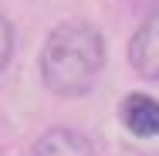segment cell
<instances>
[{
    "label": "cell",
    "mask_w": 159,
    "mask_h": 156,
    "mask_svg": "<svg viewBox=\"0 0 159 156\" xmlns=\"http://www.w3.org/2000/svg\"><path fill=\"white\" fill-rule=\"evenodd\" d=\"M105 68V37L88 21H61L44 37L37 71L58 98H81L95 88Z\"/></svg>",
    "instance_id": "6da1fadb"
},
{
    "label": "cell",
    "mask_w": 159,
    "mask_h": 156,
    "mask_svg": "<svg viewBox=\"0 0 159 156\" xmlns=\"http://www.w3.org/2000/svg\"><path fill=\"white\" fill-rule=\"evenodd\" d=\"M129 64L139 78L159 82V3L129 37Z\"/></svg>",
    "instance_id": "7a4b0ae2"
},
{
    "label": "cell",
    "mask_w": 159,
    "mask_h": 156,
    "mask_svg": "<svg viewBox=\"0 0 159 156\" xmlns=\"http://www.w3.org/2000/svg\"><path fill=\"white\" fill-rule=\"evenodd\" d=\"M119 119L135 139H156L159 136V98L146 92H129L119 105Z\"/></svg>",
    "instance_id": "3957f363"
},
{
    "label": "cell",
    "mask_w": 159,
    "mask_h": 156,
    "mask_svg": "<svg viewBox=\"0 0 159 156\" xmlns=\"http://www.w3.org/2000/svg\"><path fill=\"white\" fill-rule=\"evenodd\" d=\"M34 156H98V153L85 132L68 129V125H54L34 143Z\"/></svg>",
    "instance_id": "277c9868"
},
{
    "label": "cell",
    "mask_w": 159,
    "mask_h": 156,
    "mask_svg": "<svg viewBox=\"0 0 159 156\" xmlns=\"http://www.w3.org/2000/svg\"><path fill=\"white\" fill-rule=\"evenodd\" d=\"M14 41H17V34H14V24L0 14V71L10 64V58H14Z\"/></svg>",
    "instance_id": "5b68a950"
}]
</instances>
